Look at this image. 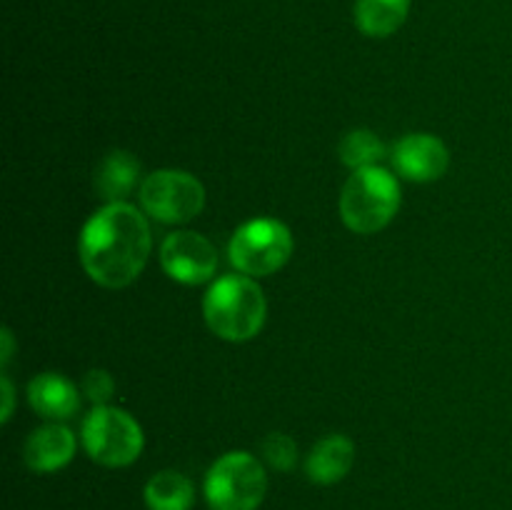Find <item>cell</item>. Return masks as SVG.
<instances>
[{"label": "cell", "mask_w": 512, "mask_h": 510, "mask_svg": "<svg viewBox=\"0 0 512 510\" xmlns=\"http://www.w3.org/2000/svg\"><path fill=\"white\" fill-rule=\"evenodd\" d=\"M150 248L153 238L148 220L125 200L95 210L78 240L80 265L88 278L110 290L138 280L150 258Z\"/></svg>", "instance_id": "6da1fadb"}, {"label": "cell", "mask_w": 512, "mask_h": 510, "mask_svg": "<svg viewBox=\"0 0 512 510\" xmlns=\"http://www.w3.org/2000/svg\"><path fill=\"white\" fill-rule=\"evenodd\" d=\"M208 328L228 343H245L263 330L268 318L265 293L250 275H223L203 298Z\"/></svg>", "instance_id": "7a4b0ae2"}, {"label": "cell", "mask_w": 512, "mask_h": 510, "mask_svg": "<svg viewBox=\"0 0 512 510\" xmlns=\"http://www.w3.org/2000/svg\"><path fill=\"white\" fill-rule=\"evenodd\" d=\"M400 208V183L390 170H353L340 193V218L353 233L373 235L388 228Z\"/></svg>", "instance_id": "3957f363"}, {"label": "cell", "mask_w": 512, "mask_h": 510, "mask_svg": "<svg viewBox=\"0 0 512 510\" xmlns=\"http://www.w3.org/2000/svg\"><path fill=\"white\" fill-rule=\"evenodd\" d=\"M203 493L210 510H258L268 493V475L253 453L230 450L210 465Z\"/></svg>", "instance_id": "277c9868"}, {"label": "cell", "mask_w": 512, "mask_h": 510, "mask_svg": "<svg viewBox=\"0 0 512 510\" xmlns=\"http://www.w3.org/2000/svg\"><path fill=\"white\" fill-rule=\"evenodd\" d=\"M83 448L90 458L105 468H125L140 458L145 435L138 420L128 410L95 405L83 420Z\"/></svg>", "instance_id": "5b68a950"}, {"label": "cell", "mask_w": 512, "mask_h": 510, "mask_svg": "<svg viewBox=\"0 0 512 510\" xmlns=\"http://www.w3.org/2000/svg\"><path fill=\"white\" fill-rule=\"evenodd\" d=\"M230 263L238 273L265 278L283 268L293 255V233L285 223L273 218H255L240 225L228 245Z\"/></svg>", "instance_id": "8992f818"}, {"label": "cell", "mask_w": 512, "mask_h": 510, "mask_svg": "<svg viewBox=\"0 0 512 510\" xmlns=\"http://www.w3.org/2000/svg\"><path fill=\"white\" fill-rule=\"evenodd\" d=\"M140 203L153 220L183 225L205 208V185L188 170H155L140 185Z\"/></svg>", "instance_id": "52a82bcc"}, {"label": "cell", "mask_w": 512, "mask_h": 510, "mask_svg": "<svg viewBox=\"0 0 512 510\" xmlns=\"http://www.w3.org/2000/svg\"><path fill=\"white\" fill-rule=\"evenodd\" d=\"M160 265L175 283L203 285L218 273V250L205 235L175 230L160 245Z\"/></svg>", "instance_id": "ba28073f"}, {"label": "cell", "mask_w": 512, "mask_h": 510, "mask_svg": "<svg viewBox=\"0 0 512 510\" xmlns=\"http://www.w3.org/2000/svg\"><path fill=\"white\" fill-rule=\"evenodd\" d=\"M393 168L400 178L413 183H433L445 175L450 165L448 145L430 133H410L393 148Z\"/></svg>", "instance_id": "9c48e42d"}, {"label": "cell", "mask_w": 512, "mask_h": 510, "mask_svg": "<svg viewBox=\"0 0 512 510\" xmlns=\"http://www.w3.org/2000/svg\"><path fill=\"white\" fill-rule=\"evenodd\" d=\"M78 440L73 430L60 423H48L28 435L23 448V460L33 473H55L73 460Z\"/></svg>", "instance_id": "30bf717a"}, {"label": "cell", "mask_w": 512, "mask_h": 510, "mask_svg": "<svg viewBox=\"0 0 512 510\" xmlns=\"http://www.w3.org/2000/svg\"><path fill=\"white\" fill-rule=\"evenodd\" d=\"M28 403L40 418L60 423V420H68L78 413L80 393L60 373H40L30 380Z\"/></svg>", "instance_id": "8fae6325"}, {"label": "cell", "mask_w": 512, "mask_h": 510, "mask_svg": "<svg viewBox=\"0 0 512 510\" xmlns=\"http://www.w3.org/2000/svg\"><path fill=\"white\" fill-rule=\"evenodd\" d=\"M355 463V445L345 435L333 433L318 440L305 460V473L315 485H335L350 473Z\"/></svg>", "instance_id": "7c38bea8"}, {"label": "cell", "mask_w": 512, "mask_h": 510, "mask_svg": "<svg viewBox=\"0 0 512 510\" xmlns=\"http://www.w3.org/2000/svg\"><path fill=\"white\" fill-rule=\"evenodd\" d=\"M140 183V160L128 150H113L100 160L95 170L93 188L105 203H120Z\"/></svg>", "instance_id": "4fadbf2b"}, {"label": "cell", "mask_w": 512, "mask_h": 510, "mask_svg": "<svg viewBox=\"0 0 512 510\" xmlns=\"http://www.w3.org/2000/svg\"><path fill=\"white\" fill-rule=\"evenodd\" d=\"M410 0H355V25L368 38H388L403 28Z\"/></svg>", "instance_id": "5bb4252c"}, {"label": "cell", "mask_w": 512, "mask_h": 510, "mask_svg": "<svg viewBox=\"0 0 512 510\" xmlns=\"http://www.w3.org/2000/svg\"><path fill=\"white\" fill-rule=\"evenodd\" d=\"M148 510H190L195 505V485L178 470H160L145 483Z\"/></svg>", "instance_id": "9a60e30c"}, {"label": "cell", "mask_w": 512, "mask_h": 510, "mask_svg": "<svg viewBox=\"0 0 512 510\" xmlns=\"http://www.w3.org/2000/svg\"><path fill=\"white\" fill-rule=\"evenodd\" d=\"M338 155L348 168L363 170V168H375L380 160L385 158V145L373 130L368 128H355L340 140Z\"/></svg>", "instance_id": "2e32d148"}, {"label": "cell", "mask_w": 512, "mask_h": 510, "mask_svg": "<svg viewBox=\"0 0 512 510\" xmlns=\"http://www.w3.org/2000/svg\"><path fill=\"white\" fill-rule=\"evenodd\" d=\"M260 453L265 463L278 473H290L298 465V445L285 433H270L260 445Z\"/></svg>", "instance_id": "e0dca14e"}, {"label": "cell", "mask_w": 512, "mask_h": 510, "mask_svg": "<svg viewBox=\"0 0 512 510\" xmlns=\"http://www.w3.org/2000/svg\"><path fill=\"white\" fill-rule=\"evenodd\" d=\"M83 393L93 405H108L115 395V380L108 370L93 368L83 378Z\"/></svg>", "instance_id": "ac0fdd59"}, {"label": "cell", "mask_w": 512, "mask_h": 510, "mask_svg": "<svg viewBox=\"0 0 512 510\" xmlns=\"http://www.w3.org/2000/svg\"><path fill=\"white\" fill-rule=\"evenodd\" d=\"M3 400H5V408H3V423H8L10 415H13V405H15V393H13V385H10L8 375H3Z\"/></svg>", "instance_id": "d6986e66"}, {"label": "cell", "mask_w": 512, "mask_h": 510, "mask_svg": "<svg viewBox=\"0 0 512 510\" xmlns=\"http://www.w3.org/2000/svg\"><path fill=\"white\" fill-rule=\"evenodd\" d=\"M0 340H3V355H0V363L8 365L10 358H13V348H15V340H13V333H10V328H3Z\"/></svg>", "instance_id": "ffe728a7"}]
</instances>
